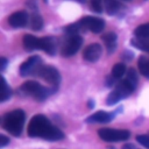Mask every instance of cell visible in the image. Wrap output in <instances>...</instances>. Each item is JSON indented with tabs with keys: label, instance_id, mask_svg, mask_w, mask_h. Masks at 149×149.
Wrapping results in <instances>:
<instances>
[{
	"label": "cell",
	"instance_id": "1",
	"mask_svg": "<svg viewBox=\"0 0 149 149\" xmlns=\"http://www.w3.org/2000/svg\"><path fill=\"white\" fill-rule=\"evenodd\" d=\"M27 132L30 137H38L47 141H59L64 139V133L42 114H36L31 118Z\"/></svg>",
	"mask_w": 149,
	"mask_h": 149
},
{
	"label": "cell",
	"instance_id": "2",
	"mask_svg": "<svg viewBox=\"0 0 149 149\" xmlns=\"http://www.w3.org/2000/svg\"><path fill=\"white\" fill-rule=\"evenodd\" d=\"M26 121V114L22 109H14L3 114L1 119V126L13 136H20Z\"/></svg>",
	"mask_w": 149,
	"mask_h": 149
},
{
	"label": "cell",
	"instance_id": "3",
	"mask_svg": "<svg viewBox=\"0 0 149 149\" xmlns=\"http://www.w3.org/2000/svg\"><path fill=\"white\" fill-rule=\"evenodd\" d=\"M20 92H22L27 97L34 98L37 101H43L48 97L54 94L56 92V90H54L52 87H45V86L38 84L37 81L28 80V81H26L21 85Z\"/></svg>",
	"mask_w": 149,
	"mask_h": 149
},
{
	"label": "cell",
	"instance_id": "4",
	"mask_svg": "<svg viewBox=\"0 0 149 149\" xmlns=\"http://www.w3.org/2000/svg\"><path fill=\"white\" fill-rule=\"evenodd\" d=\"M134 91H135V87L126 78H123V79L118 81L114 90L108 94V97L106 98V104L108 106L114 105V104L119 102L120 100L128 98Z\"/></svg>",
	"mask_w": 149,
	"mask_h": 149
},
{
	"label": "cell",
	"instance_id": "5",
	"mask_svg": "<svg viewBox=\"0 0 149 149\" xmlns=\"http://www.w3.org/2000/svg\"><path fill=\"white\" fill-rule=\"evenodd\" d=\"M36 76L42 78L44 81L49 83L50 87H52L54 90L57 91V88L61 84V74L56 68H54L51 65H42L40 68V70L37 71Z\"/></svg>",
	"mask_w": 149,
	"mask_h": 149
},
{
	"label": "cell",
	"instance_id": "6",
	"mask_svg": "<svg viewBox=\"0 0 149 149\" xmlns=\"http://www.w3.org/2000/svg\"><path fill=\"white\" fill-rule=\"evenodd\" d=\"M99 137L105 142H120L129 139L130 133L127 129H115V128H101L98 130Z\"/></svg>",
	"mask_w": 149,
	"mask_h": 149
},
{
	"label": "cell",
	"instance_id": "7",
	"mask_svg": "<svg viewBox=\"0 0 149 149\" xmlns=\"http://www.w3.org/2000/svg\"><path fill=\"white\" fill-rule=\"evenodd\" d=\"M83 44V37L80 35H71L66 40V42L63 44L61 54L63 57H71L73 56L81 47Z\"/></svg>",
	"mask_w": 149,
	"mask_h": 149
},
{
	"label": "cell",
	"instance_id": "8",
	"mask_svg": "<svg viewBox=\"0 0 149 149\" xmlns=\"http://www.w3.org/2000/svg\"><path fill=\"white\" fill-rule=\"evenodd\" d=\"M42 59L38 56H31L27 61H24L20 66V74L22 77L26 76H36L37 71L42 66Z\"/></svg>",
	"mask_w": 149,
	"mask_h": 149
},
{
	"label": "cell",
	"instance_id": "9",
	"mask_svg": "<svg viewBox=\"0 0 149 149\" xmlns=\"http://www.w3.org/2000/svg\"><path fill=\"white\" fill-rule=\"evenodd\" d=\"M81 27L94 34H99L104 30L105 28V21L102 19H99V17H94V16H84L79 20Z\"/></svg>",
	"mask_w": 149,
	"mask_h": 149
},
{
	"label": "cell",
	"instance_id": "10",
	"mask_svg": "<svg viewBox=\"0 0 149 149\" xmlns=\"http://www.w3.org/2000/svg\"><path fill=\"white\" fill-rule=\"evenodd\" d=\"M116 113H118L116 111H114L112 113L106 112V111H98V112L91 114L90 116H87L85 121L87 123H107L115 118Z\"/></svg>",
	"mask_w": 149,
	"mask_h": 149
},
{
	"label": "cell",
	"instance_id": "11",
	"mask_svg": "<svg viewBox=\"0 0 149 149\" xmlns=\"http://www.w3.org/2000/svg\"><path fill=\"white\" fill-rule=\"evenodd\" d=\"M28 13L26 10H19L9 15L8 23L13 28H22L28 24Z\"/></svg>",
	"mask_w": 149,
	"mask_h": 149
},
{
	"label": "cell",
	"instance_id": "12",
	"mask_svg": "<svg viewBox=\"0 0 149 149\" xmlns=\"http://www.w3.org/2000/svg\"><path fill=\"white\" fill-rule=\"evenodd\" d=\"M102 52V47L99 43H92L90 45H87L83 52V58L87 62H97Z\"/></svg>",
	"mask_w": 149,
	"mask_h": 149
},
{
	"label": "cell",
	"instance_id": "13",
	"mask_svg": "<svg viewBox=\"0 0 149 149\" xmlns=\"http://www.w3.org/2000/svg\"><path fill=\"white\" fill-rule=\"evenodd\" d=\"M40 50H43L44 52L49 54L50 56H54L57 50V41L52 36H45L41 38V48Z\"/></svg>",
	"mask_w": 149,
	"mask_h": 149
},
{
	"label": "cell",
	"instance_id": "14",
	"mask_svg": "<svg viewBox=\"0 0 149 149\" xmlns=\"http://www.w3.org/2000/svg\"><path fill=\"white\" fill-rule=\"evenodd\" d=\"M23 47L27 51H33V50H40L41 48V38H37L34 35L27 34L23 36Z\"/></svg>",
	"mask_w": 149,
	"mask_h": 149
},
{
	"label": "cell",
	"instance_id": "15",
	"mask_svg": "<svg viewBox=\"0 0 149 149\" xmlns=\"http://www.w3.org/2000/svg\"><path fill=\"white\" fill-rule=\"evenodd\" d=\"M101 40L104 41L105 43V47L107 49V52L108 54H112L115 48H116V41H118V37H116V34L113 33V31H109V33H106L105 35H102Z\"/></svg>",
	"mask_w": 149,
	"mask_h": 149
},
{
	"label": "cell",
	"instance_id": "16",
	"mask_svg": "<svg viewBox=\"0 0 149 149\" xmlns=\"http://www.w3.org/2000/svg\"><path fill=\"white\" fill-rule=\"evenodd\" d=\"M104 1H105V9L108 15H115L122 8L121 3L118 0H104Z\"/></svg>",
	"mask_w": 149,
	"mask_h": 149
},
{
	"label": "cell",
	"instance_id": "17",
	"mask_svg": "<svg viewBox=\"0 0 149 149\" xmlns=\"http://www.w3.org/2000/svg\"><path fill=\"white\" fill-rule=\"evenodd\" d=\"M134 35L139 40H149V22L137 26L134 30Z\"/></svg>",
	"mask_w": 149,
	"mask_h": 149
},
{
	"label": "cell",
	"instance_id": "18",
	"mask_svg": "<svg viewBox=\"0 0 149 149\" xmlns=\"http://www.w3.org/2000/svg\"><path fill=\"white\" fill-rule=\"evenodd\" d=\"M137 66H139L140 73L146 78H149V58L146 56L140 57L137 62Z\"/></svg>",
	"mask_w": 149,
	"mask_h": 149
},
{
	"label": "cell",
	"instance_id": "19",
	"mask_svg": "<svg viewBox=\"0 0 149 149\" xmlns=\"http://www.w3.org/2000/svg\"><path fill=\"white\" fill-rule=\"evenodd\" d=\"M30 27L33 30H41L43 28V19L42 16L36 12V13H31L30 15Z\"/></svg>",
	"mask_w": 149,
	"mask_h": 149
},
{
	"label": "cell",
	"instance_id": "20",
	"mask_svg": "<svg viewBox=\"0 0 149 149\" xmlns=\"http://www.w3.org/2000/svg\"><path fill=\"white\" fill-rule=\"evenodd\" d=\"M126 73V65L123 63H116L113 69H112V76L116 79V80H121V78L123 77V74Z\"/></svg>",
	"mask_w": 149,
	"mask_h": 149
},
{
	"label": "cell",
	"instance_id": "21",
	"mask_svg": "<svg viewBox=\"0 0 149 149\" xmlns=\"http://www.w3.org/2000/svg\"><path fill=\"white\" fill-rule=\"evenodd\" d=\"M84 30V28L81 27L80 22H76V23H71V24H68L66 27H64V33H66L69 36L71 35H79L78 33Z\"/></svg>",
	"mask_w": 149,
	"mask_h": 149
},
{
	"label": "cell",
	"instance_id": "22",
	"mask_svg": "<svg viewBox=\"0 0 149 149\" xmlns=\"http://www.w3.org/2000/svg\"><path fill=\"white\" fill-rule=\"evenodd\" d=\"M130 43L135 47V48H137V49H140V50H142V51H146V52H149V40H139V38H133L132 41H130Z\"/></svg>",
	"mask_w": 149,
	"mask_h": 149
},
{
	"label": "cell",
	"instance_id": "23",
	"mask_svg": "<svg viewBox=\"0 0 149 149\" xmlns=\"http://www.w3.org/2000/svg\"><path fill=\"white\" fill-rule=\"evenodd\" d=\"M2 93H1V99H0V101L1 102H5L6 100H8L9 98H10V95H12V90H10V87L8 86V84H7V81H6V79L2 77Z\"/></svg>",
	"mask_w": 149,
	"mask_h": 149
},
{
	"label": "cell",
	"instance_id": "24",
	"mask_svg": "<svg viewBox=\"0 0 149 149\" xmlns=\"http://www.w3.org/2000/svg\"><path fill=\"white\" fill-rule=\"evenodd\" d=\"M126 79L136 88L137 81H139V77H137V73H136V71H135L134 69L130 68V69L127 71V73H126Z\"/></svg>",
	"mask_w": 149,
	"mask_h": 149
},
{
	"label": "cell",
	"instance_id": "25",
	"mask_svg": "<svg viewBox=\"0 0 149 149\" xmlns=\"http://www.w3.org/2000/svg\"><path fill=\"white\" fill-rule=\"evenodd\" d=\"M91 2V8L95 13H101L102 12V0H90Z\"/></svg>",
	"mask_w": 149,
	"mask_h": 149
},
{
	"label": "cell",
	"instance_id": "26",
	"mask_svg": "<svg viewBox=\"0 0 149 149\" xmlns=\"http://www.w3.org/2000/svg\"><path fill=\"white\" fill-rule=\"evenodd\" d=\"M136 140H137V142H139L141 146H143L144 148L149 149V134L137 135V136H136Z\"/></svg>",
	"mask_w": 149,
	"mask_h": 149
},
{
	"label": "cell",
	"instance_id": "27",
	"mask_svg": "<svg viewBox=\"0 0 149 149\" xmlns=\"http://www.w3.org/2000/svg\"><path fill=\"white\" fill-rule=\"evenodd\" d=\"M26 6H27L33 13H36V12H37L38 5H37V1H36V0H27Z\"/></svg>",
	"mask_w": 149,
	"mask_h": 149
},
{
	"label": "cell",
	"instance_id": "28",
	"mask_svg": "<svg viewBox=\"0 0 149 149\" xmlns=\"http://www.w3.org/2000/svg\"><path fill=\"white\" fill-rule=\"evenodd\" d=\"M9 143V139L7 137V136H5V135H0V148H3V147H6L7 144Z\"/></svg>",
	"mask_w": 149,
	"mask_h": 149
},
{
	"label": "cell",
	"instance_id": "29",
	"mask_svg": "<svg viewBox=\"0 0 149 149\" xmlns=\"http://www.w3.org/2000/svg\"><path fill=\"white\" fill-rule=\"evenodd\" d=\"M133 56H134V54H133L132 51H125L123 55H122V58H125V59H127V61H130V59L133 58Z\"/></svg>",
	"mask_w": 149,
	"mask_h": 149
},
{
	"label": "cell",
	"instance_id": "30",
	"mask_svg": "<svg viewBox=\"0 0 149 149\" xmlns=\"http://www.w3.org/2000/svg\"><path fill=\"white\" fill-rule=\"evenodd\" d=\"M0 69H1V71H3L5 69H6V65H7V59L5 58V57H1L0 58Z\"/></svg>",
	"mask_w": 149,
	"mask_h": 149
},
{
	"label": "cell",
	"instance_id": "31",
	"mask_svg": "<svg viewBox=\"0 0 149 149\" xmlns=\"http://www.w3.org/2000/svg\"><path fill=\"white\" fill-rule=\"evenodd\" d=\"M121 149H140V148H137V147L134 146L133 143H126Z\"/></svg>",
	"mask_w": 149,
	"mask_h": 149
},
{
	"label": "cell",
	"instance_id": "32",
	"mask_svg": "<svg viewBox=\"0 0 149 149\" xmlns=\"http://www.w3.org/2000/svg\"><path fill=\"white\" fill-rule=\"evenodd\" d=\"M88 107H90V108H93V107H94V101H93V100H90V101H88Z\"/></svg>",
	"mask_w": 149,
	"mask_h": 149
},
{
	"label": "cell",
	"instance_id": "33",
	"mask_svg": "<svg viewBox=\"0 0 149 149\" xmlns=\"http://www.w3.org/2000/svg\"><path fill=\"white\" fill-rule=\"evenodd\" d=\"M76 1H78V2H85L86 0H76Z\"/></svg>",
	"mask_w": 149,
	"mask_h": 149
},
{
	"label": "cell",
	"instance_id": "34",
	"mask_svg": "<svg viewBox=\"0 0 149 149\" xmlns=\"http://www.w3.org/2000/svg\"><path fill=\"white\" fill-rule=\"evenodd\" d=\"M123 1H132V0H123Z\"/></svg>",
	"mask_w": 149,
	"mask_h": 149
}]
</instances>
